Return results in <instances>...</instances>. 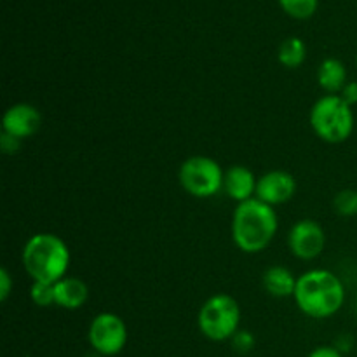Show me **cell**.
<instances>
[{
  "mask_svg": "<svg viewBox=\"0 0 357 357\" xmlns=\"http://www.w3.org/2000/svg\"><path fill=\"white\" fill-rule=\"evenodd\" d=\"M310 126L326 143H344L354 131V112L340 94H328L317 100L310 110Z\"/></svg>",
  "mask_w": 357,
  "mask_h": 357,
  "instance_id": "cell-4",
  "label": "cell"
},
{
  "mask_svg": "<svg viewBox=\"0 0 357 357\" xmlns=\"http://www.w3.org/2000/svg\"><path fill=\"white\" fill-rule=\"evenodd\" d=\"M30 295L38 307L54 305V284L52 282L33 281Z\"/></svg>",
  "mask_w": 357,
  "mask_h": 357,
  "instance_id": "cell-18",
  "label": "cell"
},
{
  "mask_svg": "<svg viewBox=\"0 0 357 357\" xmlns=\"http://www.w3.org/2000/svg\"><path fill=\"white\" fill-rule=\"evenodd\" d=\"M21 139L14 138V136H9L7 132H2V138H0V146L6 153H16L17 149H20Z\"/></svg>",
  "mask_w": 357,
  "mask_h": 357,
  "instance_id": "cell-20",
  "label": "cell"
},
{
  "mask_svg": "<svg viewBox=\"0 0 357 357\" xmlns=\"http://www.w3.org/2000/svg\"><path fill=\"white\" fill-rule=\"evenodd\" d=\"M307 47L303 44L302 38L298 37H289L279 45L278 58L279 63L286 68H298L303 61H305Z\"/></svg>",
  "mask_w": 357,
  "mask_h": 357,
  "instance_id": "cell-15",
  "label": "cell"
},
{
  "mask_svg": "<svg viewBox=\"0 0 357 357\" xmlns=\"http://www.w3.org/2000/svg\"><path fill=\"white\" fill-rule=\"evenodd\" d=\"M223 180L225 173L222 166L209 157H190L180 167L181 187L194 197H213L223 188Z\"/></svg>",
  "mask_w": 357,
  "mask_h": 357,
  "instance_id": "cell-6",
  "label": "cell"
},
{
  "mask_svg": "<svg viewBox=\"0 0 357 357\" xmlns=\"http://www.w3.org/2000/svg\"><path fill=\"white\" fill-rule=\"evenodd\" d=\"M342 100L345 101L347 105H356L357 103V82H347L345 84V87L342 89L340 93Z\"/></svg>",
  "mask_w": 357,
  "mask_h": 357,
  "instance_id": "cell-22",
  "label": "cell"
},
{
  "mask_svg": "<svg viewBox=\"0 0 357 357\" xmlns=\"http://www.w3.org/2000/svg\"><path fill=\"white\" fill-rule=\"evenodd\" d=\"M70 265V250L54 234H35L23 250V267L33 281L58 282Z\"/></svg>",
  "mask_w": 357,
  "mask_h": 357,
  "instance_id": "cell-3",
  "label": "cell"
},
{
  "mask_svg": "<svg viewBox=\"0 0 357 357\" xmlns=\"http://www.w3.org/2000/svg\"><path fill=\"white\" fill-rule=\"evenodd\" d=\"M296 181L286 171H271L257 183V199L268 206L284 204L295 195Z\"/></svg>",
  "mask_w": 357,
  "mask_h": 357,
  "instance_id": "cell-10",
  "label": "cell"
},
{
  "mask_svg": "<svg viewBox=\"0 0 357 357\" xmlns=\"http://www.w3.org/2000/svg\"><path fill=\"white\" fill-rule=\"evenodd\" d=\"M199 330L213 342L232 340L239 331V303L229 295H215L206 300L199 312Z\"/></svg>",
  "mask_w": 357,
  "mask_h": 357,
  "instance_id": "cell-5",
  "label": "cell"
},
{
  "mask_svg": "<svg viewBox=\"0 0 357 357\" xmlns=\"http://www.w3.org/2000/svg\"><path fill=\"white\" fill-rule=\"evenodd\" d=\"M89 344L96 354L117 356L128 344V326L115 314H98L89 326Z\"/></svg>",
  "mask_w": 357,
  "mask_h": 357,
  "instance_id": "cell-7",
  "label": "cell"
},
{
  "mask_svg": "<svg viewBox=\"0 0 357 357\" xmlns=\"http://www.w3.org/2000/svg\"><path fill=\"white\" fill-rule=\"evenodd\" d=\"M0 284H2V288H0V300L6 302L7 296H9L10 293V288H13V279H10L9 272H7L6 268L0 271Z\"/></svg>",
  "mask_w": 357,
  "mask_h": 357,
  "instance_id": "cell-21",
  "label": "cell"
},
{
  "mask_svg": "<svg viewBox=\"0 0 357 357\" xmlns=\"http://www.w3.org/2000/svg\"><path fill=\"white\" fill-rule=\"evenodd\" d=\"M278 213L260 199L241 202L234 211L232 239L244 253H260L278 232Z\"/></svg>",
  "mask_w": 357,
  "mask_h": 357,
  "instance_id": "cell-2",
  "label": "cell"
},
{
  "mask_svg": "<svg viewBox=\"0 0 357 357\" xmlns=\"http://www.w3.org/2000/svg\"><path fill=\"white\" fill-rule=\"evenodd\" d=\"M42 117L40 112L28 103H17L7 108L2 119V129L9 136L17 139H24L33 136L40 129Z\"/></svg>",
  "mask_w": 357,
  "mask_h": 357,
  "instance_id": "cell-9",
  "label": "cell"
},
{
  "mask_svg": "<svg viewBox=\"0 0 357 357\" xmlns=\"http://www.w3.org/2000/svg\"><path fill=\"white\" fill-rule=\"evenodd\" d=\"M317 82L324 91H328V94L342 93L347 84V70L344 63L337 58L324 59L317 72Z\"/></svg>",
  "mask_w": 357,
  "mask_h": 357,
  "instance_id": "cell-14",
  "label": "cell"
},
{
  "mask_svg": "<svg viewBox=\"0 0 357 357\" xmlns=\"http://www.w3.org/2000/svg\"><path fill=\"white\" fill-rule=\"evenodd\" d=\"M309 357H344L337 347H331V345H323V347H317L310 352Z\"/></svg>",
  "mask_w": 357,
  "mask_h": 357,
  "instance_id": "cell-23",
  "label": "cell"
},
{
  "mask_svg": "<svg viewBox=\"0 0 357 357\" xmlns=\"http://www.w3.org/2000/svg\"><path fill=\"white\" fill-rule=\"evenodd\" d=\"M89 289L79 278H63L54 282V305L61 309L75 310L87 302Z\"/></svg>",
  "mask_w": 357,
  "mask_h": 357,
  "instance_id": "cell-12",
  "label": "cell"
},
{
  "mask_svg": "<svg viewBox=\"0 0 357 357\" xmlns=\"http://www.w3.org/2000/svg\"><path fill=\"white\" fill-rule=\"evenodd\" d=\"M356 63H357V56H356Z\"/></svg>",
  "mask_w": 357,
  "mask_h": 357,
  "instance_id": "cell-24",
  "label": "cell"
},
{
  "mask_svg": "<svg viewBox=\"0 0 357 357\" xmlns=\"http://www.w3.org/2000/svg\"><path fill=\"white\" fill-rule=\"evenodd\" d=\"M279 6L295 20H309L317 10L319 0H279Z\"/></svg>",
  "mask_w": 357,
  "mask_h": 357,
  "instance_id": "cell-16",
  "label": "cell"
},
{
  "mask_svg": "<svg viewBox=\"0 0 357 357\" xmlns=\"http://www.w3.org/2000/svg\"><path fill=\"white\" fill-rule=\"evenodd\" d=\"M293 296L305 316L312 319H326L342 309L345 302V288L333 272L314 268L296 279Z\"/></svg>",
  "mask_w": 357,
  "mask_h": 357,
  "instance_id": "cell-1",
  "label": "cell"
},
{
  "mask_svg": "<svg viewBox=\"0 0 357 357\" xmlns=\"http://www.w3.org/2000/svg\"><path fill=\"white\" fill-rule=\"evenodd\" d=\"M296 279L291 272L281 265H274V267L267 268L264 274V286L272 296L278 298H286V296L295 295L296 289Z\"/></svg>",
  "mask_w": 357,
  "mask_h": 357,
  "instance_id": "cell-13",
  "label": "cell"
},
{
  "mask_svg": "<svg viewBox=\"0 0 357 357\" xmlns=\"http://www.w3.org/2000/svg\"><path fill=\"white\" fill-rule=\"evenodd\" d=\"M333 209L340 216H356L357 215V190L345 188L340 190L333 199Z\"/></svg>",
  "mask_w": 357,
  "mask_h": 357,
  "instance_id": "cell-17",
  "label": "cell"
},
{
  "mask_svg": "<svg viewBox=\"0 0 357 357\" xmlns=\"http://www.w3.org/2000/svg\"><path fill=\"white\" fill-rule=\"evenodd\" d=\"M232 344L237 352H241V354H248V352L255 347V338L250 331H237V333L232 337Z\"/></svg>",
  "mask_w": 357,
  "mask_h": 357,
  "instance_id": "cell-19",
  "label": "cell"
},
{
  "mask_svg": "<svg viewBox=\"0 0 357 357\" xmlns=\"http://www.w3.org/2000/svg\"><path fill=\"white\" fill-rule=\"evenodd\" d=\"M257 183L258 180L255 178L253 171L248 169L246 166H232L225 171L223 188L230 199L241 204L253 199V194H257Z\"/></svg>",
  "mask_w": 357,
  "mask_h": 357,
  "instance_id": "cell-11",
  "label": "cell"
},
{
  "mask_svg": "<svg viewBox=\"0 0 357 357\" xmlns=\"http://www.w3.org/2000/svg\"><path fill=\"white\" fill-rule=\"evenodd\" d=\"M326 244L323 227L314 220H300L291 227L288 236V246L300 260H314L319 257Z\"/></svg>",
  "mask_w": 357,
  "mask_h": 357,
  "instance_id": "cell-8",
  "label": "cell"
}]
</instances>
